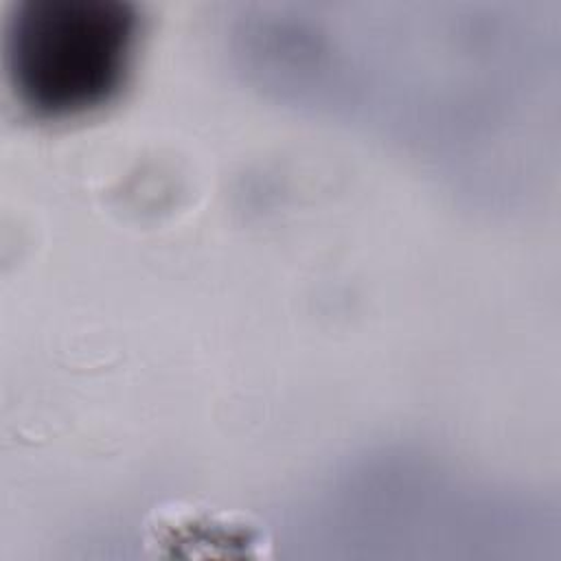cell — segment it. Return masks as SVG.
<instances>
[{"label":"cell","instance_id":"obj_1","mask_svg":"<svg viewBox=\"0 0 561 561\" xmlns=\"http://www.w3.org/2000/svg\"><path fill=\"white\" fill-rule=\"evenodd\" d=\"M142 15L114 0L22 2L9 22V77L24 110L68 121L110 105L127 85Z\"/></svg>","mask_w":561,"mask_h":561}]
</instances>
